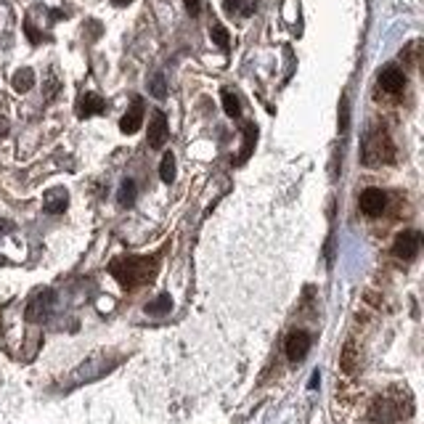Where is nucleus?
<instances>
[{"label": "nucleus", "instance_id": "2", "mask_svg": "<svg viewBox=\"0 0 424 424\" xmlns=\"http://www.w3.org/2000/svg\"><path fill=\"white\" fill-rule=\"evenodd\" d=\"M109 273L117 279V282L125 286V289H136V286H143L154 279L157 273V260L154 258H120L109 265Z\"/></svg>", "mask_w": 424, "mask_h": 424}, {"label": "nucleus", "instance_id": "9", "mask_svg": "<svg viewBox=\"0 0 424 424\" xmlns=\"http://www.w3.org/2000/svg\"><path fill=\"white\" fill-rule=\"evenodd\" d=\"M379 88L384 93H390V96H398L406 88V75L398 66H387V69L379 72Z\"/></svg>", "mask_w": 424, "mask_h": 424}, {"label": "nucleus", "instance_id": "14", "mask_svg": "<svg viewBox=\"0 0 424 424\" xmlns=\"http://www.w3.org/2000/svg\"><path fill=\"white\" fill-rule=\"evenodd\" d=\"M32 85H35V72H32V69H19V72L14 75V90L27 93Z\"/></svg>", "mask_w": 424, "mask_h": 424}, {"label": "nucleus", "instance_id": "27", "mask_svg": "<svg viewBox=\"0 0 424 424\" xmlns=\"http://www.w3.org/2000/svg\"><path fill=\"white\" fill-rule=\"evenodd\" d=\"M5 133H8V120L0 117V136H5Z\"/></svg>", "mask_w": 424, "mask_h": 424}, {"label": "nucleus", "instance_id": "10", "mask_svg": "<svg viewBox=\"0 0 424 424\" xmlns=\"http://www.w3.org/2000/svg\"><path fill=\"white\" fill-rule=\"evenodd\" d=\"M66 204H69L66 188H51V191H45V197H42V210H45L48 215H59V212H64Z\"/></svg>", "mask_w": 424, "mask_h": 424}, {"label": "nucleus", "instance_id": "16", "mask_svg": "<svg viewBox=\"0 0 424 424\" xmlns=\"http://www.w3.org/2000/svg\"><path fill=\"white\" fill-rule=\"evenodd\" d=\"M170 308H173L170 295H160L154 303L146 305V313H151V316H164V313H170Z\"/></svg>", "mask_w": 424, "mask_h": 424}, {"label": "nucleus", "instance_id": "25", "mask_svg": "<svg viewBox=\"0 0 424 424\" xmlns=\"http://www.w3.org/2000/svg\"><path fill=\"white\" fill-rule=\"evenodd\" d=\"M24 32L29 35V40H32V42H40V32L32 27V21H24Z\"/></svg>", "mask_w": 424, "mask_h": 424}, {"label": "nucleus", "instance_id": "1", "mask_svg": "<svg viewBox=\"0 0 424 424\" xmlns=\"http://www.w3.org/2000/svg\"><path fill=\"white\" fill-rule=\"evenodd\" d=\"M414 416V395L403 387H387L369 398L364 408L366 424H403Z\"/></svg>", "mask_w": 424, "mask_h": 424}, {"label": "nucleus", "instance_id": "3", "mask_svg": "<svg viewBox=\"0 0 424 424\" xmlns=\"http://www.w3.org/2000/svg\"><path fill=\"white\" fill-rule=\"evenodd\" d=\"M361 157H364V164H369V167L390 164V162L395 160V143L390 141V136L384 130H371L366 136Z\"/></svg>", "mask_w": 424, "mask_h": 424}, {"label": "nucleus", "instance_id": "23", "mask_svg": "<svg viewBox=\"0 0 424 424\" xmlns=\"http://www.w3.org/2000/svg\"><path fill=\"white\" fill-rule=\"evenodd\" d=\"M186 11H188L191 16H199V11H202V0H186Z\"/></svg>", "mask_w": 424, "mask_h": 424}, {"label": "nucleus", "instance_id": "6", "mask_svg": "<svg viewBox=\"0 0 424 424\" xmlns=\"http://www.w3.org/2000/svg\"><path fill=\"white\" fill-rule=\"evenodd\" d=\"M419 247H422V234L419 231H403V234H398L392 249H395V255L401 260H414L416 252H419Z\"/></svg>", "mask_w": 424, "mask_h": 424}, {"label": "nucleus", "instance_id": "18", "mask_svg": "<svg viewBox=\"0 0 424 424\" xmlns=\"http://www.w3.org/2000/svg\"><path fill=\"white\" fill-rule=\"evenodd\" d=\"M223 109L228 117H239L242 114V106H239V99L231 93V90H223Z\"/></svg>", "mask_w": 424, "mask_h": 424}, {"label": "nucleus", "instance_id": "19", "mask_svg": "<svg viewBox=\"0 0 424 424\" xmlns=\"http://www.w3.org/2000/svg\"><path fill=\"white\" fill-rule=\"evenodd\" d=\"M136 194H138V191H136V183H133V181H122L120 194H117V202L127 207V204L136 202Z\"/></svg>", "mask_w": 424, "mask_h": 424}, {"label": "nucleus", "instance_id": "11", "mask_svg": "<svg viewBox=\"0 0 424 424\" xmlns=\"http://www.w3.org/2000/svg\"><path fill=\"white\" fill-rule=\"evenodd\" d=\"M167 141V120L162 112H154V117L149 122V146L151 149H162Z\"/></svg>", "mask_w": 424, "mask_h": 424}, {"label": "nucleus", "instance_id": "17", "mask_svg": "<svg viewBox=\"0 0 424 424\" xmlns=\"http://www.w3.org/2000/svg\"><path fill=\"white\" fill-rule=\"evenodd\" d=\"M160 178L164 183H173L175 181V157L167 151L164 157H162V164H160Z\"/></svg>", "mask_w": 424, "mask_h": 424}, {"label": "nucleus", "instance_id": "4", "mask_svg": "<svg viewBox=\"0 0 424 424\" xmlns=\"http://www.w3.org/2000/svg\"><path fill=\"white\" fill-rule=\"evenodd\" d=\"M364 369V353H361V345L356 342L353 337L342 345V353H340V371H342L345 379H356Z\"/></svg>", "mask_w": 424, "mask_h": 424}, {"label": "nucleus", "instance_id": "5", "mask_svg": "<svg viewBox=\"0 0 424 424\" xmlns=\"http://www.w3.org/2000/svg\"><path fill=\"white\" fill-rule=\"evenodd\" d=\"M53 303H56V295L51 292V289H42V292H38L32 300H29V305H27V321L32 323H40L45 321L48 316H51V310H53Z\"/></svg>", "mask_w": 424, "mask_h": 424}, {"label": "nucleus", "instance_id": "24", "mask_svg": "<svg viewBox=\"0 0 424 424\" xmlns=\"http://www.w3.org/2000/svg\"><path fill=\"white\" fill-rule=\"evenodd\" d=\"M255 11V0H239V14L242 16H249Z\"/></svg>", "mask_w": 424, "mask_h": 424}, {"label": "nucleus", "instance_id": "8", "mask_svg": "<svg viewBox=\"0 0 424 424\" xmlns=\"http://www.w3.org/2000/svg\"><path fill=\"white\" fill-rule=\"evenodd\" d=\"M384 207H387V194L382 188H366L361 194V210H364L369 218H377L382 215Z\"/></svg>", "mask_w": 424, "mask_h": 424}, {"label": "nucleus", "instance_id": "26", "mask_svg": "<svg viewBox=\"0 0 424 424\" xmlns=\"http://www.w3.org/2000/svg\"><path fill=\"white\" fill-rule=\"evenodd\" d=\"M223 8L228 14H239V0H223Z\"/></svg>", "mask_w": 424, "mask_h": 424}, {"label": "nucleus", "instance_id": "22", "mask_svg": "<svg viewBox=\"0 0 424 424\" xmlns=\"http://www.w3.org/2000/svg\"><path fill=\"white\" fill-rule=\"evenodd\" d=\"M347 125H350V106L342 96V101H340V133H347Z\"/></svg>", "mask_w": 424, "mask_h": 424}, {"label": "nucleus", "instance_id": "7", "mask_svg": "<svg viewBox=\"0 0 424 424\" xmlns=\"http://www.w3.org/2000/svg\"><path fill=\"white\" fill-rule=\"evenodd\" d=\"M308 350H310V337H308V332H292L289 337H286V345H284V353H286V358L292 361V364H297V361H303L305 356H308Z\"/></svg>", "mask_w": 424, "mask_h": 424}, {"label": "nucleus", "instance_id": "20", "mask_svg": "<svg viewBox=\"0 0 424 424\" xmlns=\"http://www.w3.org/2000/svg\"><path fill=\"white\" fill-rule=\"evenodd\" d=\"M149 90L154 99H164L167 96V85H164V75H154L151 82H149Z\"/></svg>", "mask_w": 424, "mask_h": 424}, {"label": "nucleus", "instance_id": "28", "mask_svg": "<svg viewBox=\"0 0 424 424\" xmlns=\"http://www.w3.org/2000/svg\"><path fill=\"white\" fill-rule=\"evenodd\" d=\"M127 3H133V0H114V5H127Z\"/></svg>", "mask_w": 424, "mask_h": 424}, {"label": "nucleus", "instance_id": "15", "mask_svg": "<svg viewBox=\"0 0 424 424\" xmlns=\"http://www.w3.org/2000/svg\"><path fill=\"white\" fill-rule=\"evenodd\" d=\"M255 141H258V127H255V125H244V149H242V154H239V162H244L252 154Z\"/></svg>", "mask_w": 424, "mask_h": 424}, {"label": "nucleus", "instance_id": "12", "mask_svg": "<svg viewBox=\"0 0 424 424\" xmlns=\"http://www.w3.org/2000/svg\"><path fill=\"white\" fill-rule=\"evenodd\" d=\"M141 125H143V101H141V99H136V101H133V106L127 109V114L122 117L120 130H122V133H127V136H133L136 130H141Z\"/></svg>", "mask_w": 424, "mask_h": 424}, {"label": "nucleus", "instance_id": "13", "mask_svg": "<svg viewBox=\"0 0 424 424\" xmlns=\"http://www.w3.org/2000/svg\"><path fill=\"white\" fill-rule=\"evenodd\" d=\"M101 112H103L101 96H96V93H85V96H80V101H77V117H80V120L93 117V114H101Z\"/></svg>", "mask_w": 424, "mask_h": 424}, {"label": "nucleus", "instance_id": "21", "mask_svg": "<svg viewBox=\"0 0 424 424\" xmlns=\"http://www.w3.org/2000/svg\"><path fill=\"white\" fill-rule=\"evenodd\" d=\"M210 35H212V40L221 45L223 51H228V29L223 27V24H212V29H210Z\"/></svg>", "mask_w": 424, "mask_h": 424}]
</instances>
